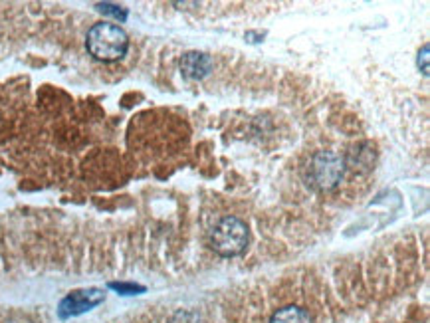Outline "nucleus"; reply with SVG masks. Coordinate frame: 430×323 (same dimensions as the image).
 <instances>
[{
	"label": "nucleus",
	"instance_id": "1",
	"mask_svg": "<svg viewBox=\"0 0 430 323\" xmlns=\"http://www.w3.org/2000/svg\"><path fill=\"white\" fill-rule=\"evenodd\" d=\"M345 171L347 168L343 163V157L337 155L335 151H315L308 159L301 175H303V182L310 189L317 193H329L341 184Z\"/></svg>",
	"mask_w": 430,
	"mask_h": 323
},
{
	"label": "nucleus",
	"instance_id": "3",
	"mask_svg": "<svg viewBox=\"0 0 430 323\" xmlns=\"http://www.w3.org/2000/svg\"><path fill=\"white\" fill-rule=\"evenodd\" d=\"M250 234L246 222L238 216H224L210 230V248L224 258L238 256L246 250Z\"/></svg>",
	"mask_w": 430,
	"mask_h": 323
},
{
	"label": "nucleus",
	"instance_id": "9",
	"mask_svg": "<svg viewBox=\"0 0 430 323\" xmlns=\"http://www.w3.org/2000/svg\"><path fill=\"white\" fill-rule=\"evenodd\" d=\"M99 10L107 14H113V16H119V18H125V13L118 10V6H109V4H99Z\"/></svg>",
	"mask_w": 430,
	"mask_h": 323
},
{
	"label": "nucleus",
	"instance_id": "8",
	"mask_svg": "<svg viewBox=\"0 0 430 323\" xmlns=\"http://www.w3.org/2000/svg\"><path fill=\"white\" fill-rule=\"evenodd\" d=\"M422 64V74H429V46L422 48V52L418 54V65Z\"/></svg>",
	"mask_w": 430,
	"mask_h": 323
},
{
	"label": "nucleus",
	"instance_id": "5",
	"mask_svg": "<svg viewBox=\"0 0 430 323\" xmlns=\"http://www.w3.org/2000/svg\"><path fill=\"white\" fill-rule=\"evenodd\" d=\"M212 60L207 54L202 52H189L184 54L181 60V72L186 79H200L209 76Z\"/></svg>",
	"mask_w": 430,
	"mask_h": 323
},
{
	"label": "nucleus",
	"instance_id": "4",
	"mask_svg": "<svg viewBox=\"0 0 430 323\" xmlns=\"http://www.w3.org/2000/svg\"><path fill=\"white\" fill-rule=\"evenodd\" d=\"M345 168L351 171L355 175H367L371 173L375 163H377V151L375 145L371 141H359L353 143L347 149V153L343 157Z\"/></svg>",
	"mask_w": 430,
	"mask_h": 323
},
{
	"label": "nucleus",
	"instance_id": "2",
	"mask_svg": "<svg viewBox=\"0 0 430 323\" xmlns=\"http://www.w3.org/2000/svg\"><path fill=\"white\" fill-rule=\"evenodd\" d=\"M86 48L95 60L102 62H116L123 58L129 48V36L125 30L111 22H97L88 30Z\"/></svg>",
	"mask_w": 430,
	"mask_h": 323
},
{
	"label": "nucleus",
	"instance_id": "6",
	"mask_svg": "<svg viewBox=\"0 0 430 323\" xmlns=\"http://www.w3.org/2000/svg\"><path fill=\"white\" fill-rule=\"evenodd\" d=\"M102 297H104L102 292H76V294L67 296L62 301L60 313L62 315H74V313H79V311L90 310Z\"/></svg>",
	"mask_w": 430,
	"mask_h": 323
},
{
	"label": "nucleus",
	"instance_id": "7",
	"mask_svg": "<svg viewBox=\"0 0 430 323\" xmlns=\"http://www.w3.org/2000/svg\"><path fill=\"white\" fill-rule=\"evenodd\" d=\"M270 323H313V317L300 306H286L276 311Z\"/></svg>",
	"mask_w": 430,
	"mask_h": 323
}]
</instances>
